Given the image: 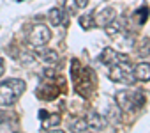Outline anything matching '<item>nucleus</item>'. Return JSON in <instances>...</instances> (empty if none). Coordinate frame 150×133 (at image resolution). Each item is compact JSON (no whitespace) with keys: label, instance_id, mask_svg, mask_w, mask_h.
Segmentation results:
<instances>
[{"label":"nucleus","instance_id":"obj_20","mask_svg":"<svg viewBox=\"0 0 150 133\" xmlns=\"http://www.w3.org/2000/svg\"><path fill=\"white\" fill-rule=\"evenodd\" d=\"M74 2H76L78 7H87L88 6V0H74Z\"/></svg>","mask_w":150,"mask_h":133},{"label":"nucleus","instance_id":"obj_1","mask_svg":"<svg viewBox=\"0 0 150 133\" xmlns=\"http://www.w3.org/2000/svg\"><path fill=\"white\" fill-rule=\"evenodd\" d=\"M27 89V84L20 78H11L0 84V107L13 105Z\"/></svg>","mask_w":150,"mask_h":133},{"label":"nucleus","instance_id":"obj_2","mask_svg":"<svg viewBox=\"0 0 150 133\" xmlns=\"http://www.w3.org/2000/svg\"><path fill=\"white\" fill-rule=\"evenodd\" d=\"M117 105L120 110L124 112H132L136 108H141L145 105V94L141 91H134V92H129V91H120L117 94Z\"/></svg>","mask_w":150,"mask_h":133},{"label":"nucleus","instance_id":"obj_18","mask_svg":"<svg viewBox=\"0 0 150 133\" xmlns=\"http://www.w3.org/2000/svg\"><path fill=\"white\" fill-rule=\"evenodd\" d=\"M80 25H81L83 30L92 29V27L96 25V23H94V14H85V16H81V18H80Z\"/></svg>","mask_w":150,"mask_h":133},{"label":"nucleus","instance_id":"obj_4","mask_svg":"<svg viewBox=\"0 0 150 133\" xmlns=\"http://www.w3.org/2000/svg\"><path fill=\"white\" fill-rule=\"evenodd\" d=\"M50 39H51V30H50L46 25H42V23L32 25L30 30H28V34H27V41H28L32 46H37V48L48 44Z\"/></svg>","mask_w":150,"mask_h":133},{"label":"nucleus","instance_id":"obj_3","mask_svg":"<svg viewBox=\"0 0 150 133\" xmlns=\"http://www.w3.org/2000/svg\"><path fill=\"white\" fill-rule=\"evenodd\" d=\"M110 78L113 82H118V84H134V73H132V68L131 64H127V60H122L118 64H115L113 68L110 69Z\"/></svg>","mask_w":150,"mask_h":133},{"label":"nucleus","instance_id":"obj_23","mask_svg":"<svg viewBox=\"0 0 150 133\" xmlns=\"http://www.w3.org/2000/svg\"><path fill=\"white\" fill-rule=\"evenodd\" d=\"M50 133H65V131H60V129H51Z\"/></svg>","mask_w":150,"mask_h":133},{"label":"nucleus","instance_id":"obj_9","mask_svg":"<svg viewBox=\"0 0 150 133\" xmlns=\"http://www.w3.org/2000/svg\"><path fill=\"white\" fill-rule=\"evenodd\" d=\"M85 121L88 122V126H90L92 129H103V128L106 126V121L103 119V115H99V114L94 112V110H90V112L87 114Z\"/></svg>","mask_w":150,"mask_h":133},{"label":"nucleus","instance_id":"obj_5","mask_svg":"<svg viewBox=\"0 0 150 133\" xmlns=\"http://www.w3.org/2000/svg\"><path fill=\"white\" fill-rule=\"evenodd\" d=\"M115 18H117V11H115L113 7H104V9H101V11L94 16V23L99 25V27H106V25H110Z\"/></svg>","mask_w":150,"mask_h":133},{"label":"nucleus","instance_id":"obj_7","mask_svg":"<svg viewBox=\"0 0 150 133\" xmlns=\"http://www.w3.org/2000/svg\"><path fill=\"white\" fill-rule=\"evenodd\" d=\"M132 73H134V78L136 80H141V82H148L150 80V64L148 62H139L132 68Z\"/></svg>","mask_w":150,"mask_h":133},{"label":"nucleus","instance_id":"obj_13","mask_svg":"<svg viewBox=\"0 0 150 133\" xmlns=\"http://www.w3.org/2000/svg\"><path fill=\"white\" fill-rule=\"evenodd\" d=\"M90 126L85 119H76V121H72L71 122V131L72 133H88Z\"/></svg>","mask_w":150,"mask_h":133},{"label":"nucleus","instance_id":"obj_10","mask_svg":"<svg viewBox=\"0 0 150 133\" xmlns=\"http://www.w3.org/2000/svg\"><path fill=\"white\" fill-rule=\"evenodd\" d=\"M50 21L53 25H69L67 13H64L62 9H57V7L50 11Z\"/></svg>","mask_w":150,"mask_h":133},{"label":"nucleus","instance_id":"obj_12","mask_svg":"<svg viewBox=\"0 0 150 133\" xmlns=\"http://www.w3.org/2000/svg\"><path fill=\"white\" fill-rule=\"evenodd\" d=\"M57 87H53V85H42V87H39L37 89V96L41 98V99H46V101H50V99H55L57 98Z\"/></svg>","mask_w":150,"mask_h":133},{"label":"nucleus","instance_id":"obj_14","mask_svg":"<svg viewBox=\"0 0 150 133\" xmlns=\"http://www.w3.org/2000/svg\"><path fill=\"white\" fill-rule=\"evenodd\" d=\"M106 117H108V121L113 122V124L122 122V114H120V108H118V107H110L108 112H106Z\"/></svg>","mask_w":150,"mask_h":133},{"label":"nucleus","instance_id":"obj_6","mask_svg":"<svg viewBox=\"0 0 150 133\" xmlns=\"http://www.w3.org/2000/svg\"><path fill=\"white\" fill-rule=\"evenodd\" d=\"M99 60H101L103 64H106V66H115V64H118V62H122V60H127V57H125V55H120V53L115 51L113 48H104L103 53H101V57H99Z\"/></svg>","mask_w":150,"mask_h":133},{"label":"nucleus","instance_id":"obj_17","mask_svg":"<svg viewBox=\"0 0 150 133\" xmlns=\"http://www.w3.org/2000/svg\"><path fill=\"white\" fill-rule=\"evenodd\" d=\"M146 18H148V9H146V7H141V9H138V11L134 13V20H136L138 25H145Z\"/></svg>","mask_w":150,"mask_h":133},{"label":"nucleus","instance_id":"obj_11","mask_svg":"<svg viewBox=\"0 0 150 133\" xmlns=\"http://www.w3.org/2000/svg\"><path fill=\"white\" fill-rule=\"evenodd\" d=\"M125 29V18H115L110 25H106L104 27V30H106V34L108 36H117L120 30H124Z\"/></svg>","mask_w":150,"mask_h":133},{"label":"nucleus","instance_id":"obj_21","mask_svg":"<svg viewBox=\"0 0 150 133\" xmlns=\"http://www.w3.org/2000/svg\"><path fill=\"white\" fill-rule=\"evenodd\" d=\"M4 73H6V62L4 59H0V77H4Z\"/></svg>","mask_w":150,"mask_h":133},{"label":"nucleus","instance_id":"obj_16","mask_svg":"<svg viewBox=\"0 0 150 133\" xmlns=\"http://www.w3.org/2000/svg\"><path fill=\"white\" fill-rule=\"evenodd\" d=\"M39 55H41L42 60L48 62V64H55V62L58 60V55H57L55 50H42V51H39Z\"/></svg>","mask_w":150,"mask_h":133},{"label":"nucleus","instance_id":"obj_19","mask_svg":"<svg viewBox=\"0 0 150 133\" xmlns=\"http://www.w3.org/2000/svg\"><path fill=\"white\" fill-rule=\"evenodd\" d=\"M76 2H74V0H65V13L67 14H74L76 13Z\"/></svg>","mask_w":150,"mask_h":133},{"label":"nucleus","instance_id":"obj_15","mask_svg":"<svg viewBox=\"0 0 150 133\" xmlns=\"http://www.w3.org/2000/svg\"><path fill=\"white\" fill-rule=\"evenodd\" d=\"M138 57L141 59H146L150 57V37H143L139 46H138Z\"/></svg>","mask_w":150,"mask_h":133},{"label":"nucleus","instance_id":"obj_22","mask_svg":"<svg viewBox=\"0 0 150 133\" xmlns=\"http://www.w3.org/2000/svg\"><path fill=\"white\" fill-rule=\"evenodd\" d=\"M44 75H46V77H55V69L46 68V69H44Z\"/></svg>","mask_w":150,"mask_h":133},{"label":"nucleus","instance_id":"obj_8","mask_svg":"<svg viewBox=\"0 0 150 133\" xmlns=\"http://www.w3.org/2000/svg\"><path fill=\"white\" fill-rule=\"evenodd\" d=\"M39 117L42 119V128H44V129H51V128L58 126V124H60V121H62L60 114H53V115H48L44 110H42V112H39Z\"/></svg>","mask_w":150,"mask_h":133}]
</instances>
